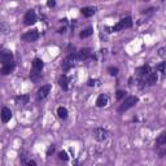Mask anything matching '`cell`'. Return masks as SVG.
<instances>
[{"instance_id": "cell-19", "label": "cell", "mask_w": 166, "mask_h": 166, "mask_svg": "<svg viewBox=\"0 0 166 166\" xmlns=\"http://www.w3.org/2000/svg\"><path fill=\"white\" fill-rule=\"evenodd\" d=\"M92 34H94V29H92V27H87V29H84L81 34H79V36L83 39V38H88V36H91Z\"/></svg>"}, {"instance_id": "cell-27", "label": "cell", "mask_w": 166, "mask_h": 166, "mask_svg": "<svg viewBox=\"0 0 166 166\" xmlns=\"http://www.w3.org/2000/svg\"><path fill=\"white\" fill-rule=\"evenodd\" d=\"M0 29H3V33H4V34H8V31H9V30H8V27L5 26L3 22H0Z\"/></svg>"}, {"instance_id": "cell-2", "label": "cell", "mask_w": 166, "mask_h": 166, "mask_svg": "<svg viewBox=\"0 0 166 166\" xmlns=\"http://www.w3.org/2000/svg\"><path fill=\"white\" fill-rule=\"evenodd\" d=\"M132 26V18L131 17H126L123 20L118 21V23H115V25L112 27V30L114 33L117 31H121V30H125V29H130Z\"/></svg>"}, {"instance_id": "cell-29", "label": "cell", "mask_w": 166, "mask_h": 166, "mask_svg": "<svg viewBox=\"0 0 166 166\" xmlns=\"http://www.w3.org/2000/svg\"><path fill=\"white\" fill-rule=\"evenodd\" d=\"M160 56H165V48H161V50H160Z\"/></svg>"}, {"instance_id": "cell-9", "label": "cell", "mask_w": 166, "mask_h": 166, "mask_svg": "<svg viewBox=\"0 0 166 166\" xmlns=\"http://www.w3.org/2000/svg\"><path fill=\"white\" fill-rule=\"evenodd\" d=\"M0 118L4 123H8V122L12 119V110L9 108H3L2 113H0Z\"/></svg>"}, {"instance_id": "cell-13", "label": "cell", "mask_w": 166, "mask_h": 166, "mask_svg": "<svg viewBox=\"0 0 166 166\" xmlns=\"http://www.w3.org/2000/svg\"><path fill=\"white\" fill-rule=\"evenodd\" d=\"M136 73H138V75L139 77H141V78H144V77H147L151 73V66L149 65H144V66H141V67H139V69L136 70Z\"/></svg>"}, {"instance_id": "cell-20", "label": "cell", "mask_w": 166, "mask_h": 166, "mask_svg": "<svg viewBox=\"0 0 166 166\" xmlns=\"http://www.w3.org/2000/svg\"><path fill=\"white\" fill-rule=\"evenodd\" d=\"M30 78H31V81H33V82H39V81H40V78H42V73L31 70V73H30Z\"/></svg>"}, {"instance_id": "cell-4", "label": "cell", "mask_w": 166, "mask_h": 166, "mask_svg": "<svg viewBox=\"0 0 166 166\" xmlns=\"http://www.w3.org/2000/svg\"><path fill=\"white\" fill-rule=\"evenodd\" d=\"M94 138L97 140V141H103L108 138V131L105 128L103 127H96L94 130Z\"/></svg>"}, {"instance_id": "cell-28", "label": "cell", "mask_w": 166, "mask_h": 166, "mask_svg": "<svg viewBox=\"0 0 166 166\" xmlns=\"http://www.w3.org/2000/svg\"><path fill=\"white\" fill-rule=\"evenodd\" d=\"M47 5H48L50 8H52V7H55V5H56V2H55V0H48Z\"/></svg>"}, {"instance_id": "cell-25", "label": "cell", "mask_w": 166, "mask_h": 166, "mask_svg": "<svg viewBox=\"0 0 166 166\" xmlns=\"http://www.w3.org/2000/svg\"><path fill=\"white\" fill-rule=\"evenodd\" d=\"M125 95H126V92H125V91H118V92H117V99H118V100L123 99Z\"/></svg>"}, {"instance_id": "cell-22", "label": "cell", "mask_w": 166, "mask_h": 166, "mask_svg": "<svg viewBox=\"0 0 166 166\" xmlns=\"http://www.w3.org/2000/svg\"><path fill=\"white\" fill-rule=\"evenodd\" d=\"M118 67H115V66H110V67H108V73H109V74L110 75H112V77H115L117 74H118Z\"/></svg>"}, {"instance_id": "cell-5", "label": "cell", "mask_w": 166, "mask_h": 166, "mask_svg": "<svg viewBox=\"0 0 166 166\" xmlns=\"http://www.w3.org/2000/svg\"><path fill=\"white\" fill-rule=\"evenodd\" d=\"M21 39H22L23 42H35V40L39 39V33L36 31V30H33V31H27V33H25V34L21 36Z\"/></svg>"}, {"instance_id": "cell-32", "label": "cell", "mask_w": 166, "mask_h": 166, "mask_svg": "<svg viewBox=\"0 0 166 166\" xmlns=\"http://www.w3.org/2000/svg\"><path fill=\"white\" fill-rule=\"evenodd\" d=\"M144 2H148V0H144Z\"/></svg>"}, {"instance_id": "cell-1", "label": "cell", "mask_w": 166, "mask_h": 166, "mask_svg": "<svg viewBox=\"0 0 166 166\" xmlns=\"http://www.w3.org/2000/svg\"><path fill=\"white\" fill-rule=\"evenodd\" d=\"M138 101H139V99H138L136 96H128V97H126V99L123 100V103L121 104V107H119V109H118V112H119V113L126 112V110H128L130 108H132Z\"/></svg>"}, {"instance_id": "cell-30", "label": "cell", "mask_w": 166, "mask_h": 166, "mask_svg": "<svg viewBox=\"0 0 166 166\" xmlns=\"http://www.w3.org/2000/svg\"><path fill=\"white\" fill-rule=\"evenodd\" d=\"M26 164H27V165H30V166H31V165H33V166H35V165H36V162H35V161H33V160H31V161H27Z\"/></svg>"}, {"instance_id": "cell-26", "label": "cell", "mask_w": 166, "mask_h": 166, "mask_svg": "<svg viewBox=\"0 0 166 166\" xmlns=\"http://www.w3.org/2000/svg\"><path fill=\"white\" fill-rule=\"evenodd\" d=\"M53 152H55V145L52 144V145H50V148L47 149V156H51Z\"/></svg>"}, {"instance_id": "cell-17", "label": "cell", "mask_w": 166, "mask_h": 166, "mask_svg": "<svg viewBox=\"0 0 166 166\" xmlns=\"http://www.w3.org/2000/svg\"><path fill=\"white\" fill-rule=\"evenodd\" d=\"M81 13L84 16V17H91L95 14V8H91V7H84L81 9Z\"/></svg>"}, {"instance_id": "cell-6", "label": "cell", "mask_w": 166, "mask_h": 166, "mask_svg": "<svg viewBox=\"0 0 166 166\" xmlns=\"http://www.w3.org/2000/svg\"><path fill=\"white\" fill-rule=\"evenodd\" d=\"M14 67H16V63H14V61H10V63L3 64L2 69H0V74H2V75H8V74H10V73L14 70Z\"/></svg>"}, {"instance_id": "cell-11", "label": "cell", "mask_w": 166, "mask_h": 166, "mask_svg": "<svg viewBox=\"0 0 166 166\" xmlns=\"http://www.w3.org/2000/svg\"><path fill=\"white\" fill-rule=\"evenodd\" d=\"M91 56V51L88 48H83L77 53V60H87Z\"/></svg>"}, {"instance_id": "cell-14", "label": "cell", "mask_w": 166, "mask_h": 166, "mask_svg": "<svg viewBox=\"0 0 166 166\" xmlns=\"http://www.w3.org/2000/svg\"><path fill=\"white\" fill-rule=\"evenodd\" d=\"M59 84H60V87L63 88L64 91H67V90H69V78H67L66 75H63L60 78Z\"/></svg>"}, {"instance_id": "cell-15", "label": "cell", "mask_w": 166, "mask_h": 166, "mask_svg": "<svg viewBox=\"0 0 166 166\" xmlns=\"http://www.w3.org/2000/svg\"><path fill=\"white\" fill-rule=\"evenodd\" d=\"M29 95H20V96H16V103L18 105H25V104L29 103Z\"/></svg>"}, {"instance_id": "cell-10", "label": "cell", "mask_w": 166, "mask_h": 166, "mask_svg": "<svg viewBox=\"0 0 166 166\" xmlns=\"http://www.w3.org/2000/svg\"><path fill=\"white\" fill-rule=\"evenodd\" d=\"M43 67H44V63H43V61H42L40 59H38V57L34 59V61H33V69H31V70L42 73Z\"/></svg>"}, {"instance_id": "cell-7", "label": "cell", "mask_w": 166, "mask_h": 166, "mask_svg": "<svg viewBox=\"0 0 166 166\" xmlns=\"http://www.w3.org/2000/svg\"><path fill=\"white\" fill-rule=\"evenodd\" d=\"M50 91H51V86L50 84L42 86V87L38 90V92H36V97H38V100L46 99V97L48 96V94H50Z\"/></svg>"}, {"instance_id": "cell-3", "label": "cell", "mask_w": 166, "mask_h": 166, "mask_svg": "<svg viewBox=\"0 0 166 166\" xmlns=\"http://www.w3.org/2000/svg\"><path fill=\"white\" fill-rule=\"evenodd\" d=\"M23 21H25V25H27V26L34 25V23L36 22V13H35V10H33V9L27 10L25 17H23Z\"/></svg>"}, {"instance_id": "cell-16", "label": "cell", "mask_w": 166, "mask_h": 166, "mask_svg": "<svg viewBox=\"0 0 166 166\" xmlns=\"http://www.w3.org/2000/svg\"><path fill=\"white\" fill-rule=\"evenodd\" d=\"M157 79H158L157 73H149V74L147 75V83H148L149 86H153L157 82Z\"/></svg>"}, {"instance_id": "cell-21", "label": "cell", "mask_w": 166, "mask_h": 166, "mask_svg": "<svg viewBox=\"0 0 166 166\" xmlns=\"http://www.w3.org/2000/svg\"><path fill=\"white\" fill-rule=\"evenodd\" d=\"M157 144H158L160 147H164V145L166 144V132H165V131H162L161 134H160V136H158V139H157Z\"/></svg>"}, {"instance_id": "cell-12", "label": "cell", "mask_w": 166, "mask_h": 166, "mask_svg": "<svg viewBox=\"0 0 166 166\" xmlns=\"http://www.w3.org/2000/svg\"><path fill=\"white\" fill-rule=\"evenodd\" d=\"M108 101H109L108 96H107V95H104V94H101L99 97H97V100H96V105L99 107V108H104L105 105H108Z\"/></svg>"}, {"instance_id": "cell-23", "label": "cell", "mask_w": 166, "mask_h": 166, "mask_svg": "<svg viewBox=\"0 0 166 166\" xmlns=\"http://www.w3.org/2000/svg\"><path fill=\"white\" fill-rule=\"evenodd\" d=\"M59 158L63 160V161H67V160H69V156H67V153H66L65 151H61V152L59 153Z\"/></svg>"}, {"instance_id": "cell-18", "label": "cell", "mask_w": 166, "mask_h": 166, "mask_svg": "<svg viewBox=\"0 0 166 166\" xmlns=\"http://www.w3.org/2000/svg\"><path fill=\"white\" fill-rule=\"evenodd\" d=\"M67 109L66 108H64V107H59L57 108V115H59V118H61V119H66L67 118Z\"/></svg>"}, {"instance_id": "cell-31", "label": "cell", "mask_w": 166, "mask_h": 166, "mask_svg": "<svg viewBox=\"0 0 166 166\" xmlns=\"http://www.w3.org/2000/svg\"><path fill=\"white\" fill-rule=\"evenodd\" d=\"M95 84V81H92V79H90L88 81V86H94Z\"/></svg>"}, {"instance_id": "cell-24", "label": "cell", "mask_w": 166, "mask_h": 166, "mask_svg": "<svg viewBox=\"0 0 166 166\" xmlns=\"http://www.w3.org/2000/svg\"><path fill=\"white\" fill-rule=\"evenodd\" d=\"M165 66H166V63H161L156 66V69L160 71V73H165Z\"/></svg>"}, {"instance_id": "cell-8", "label": "cell", "mask_w": 166, "mask_h": 166, "mask_svg": "<svg viewBox=\"0 0 166 166\" xmlns=\"http://www.w3.org/2000/svg\"><path fill=\"white\" fill-rule=\"evenodd\" d=\"M13 61V53L10 51H3L0 52V64H7Z\"/></svg>"}]
</instances>
